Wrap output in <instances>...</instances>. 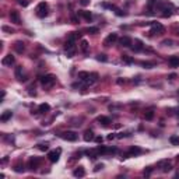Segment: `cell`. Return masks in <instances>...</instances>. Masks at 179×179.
Here are the masks:
<instances>
[{
  "instance_id": "12",
  "label": "cell",
  "mask_w": 179,
  "mask_h": 179,
  "mask_svg": "<svg viewBox=\"0 0 179 179\" xmlns=\"http://www.w3.org/2000/svg\"><path fill=\"white\" fill-rule=\"evenodd\" d=\"M158 6H160V0H148V3H147L148 13L154 14V11L158 8Z\"/></svg>"
},
{
  "instance_id": "19",
  "label": "cell",
  "mask_w": 179,
  "mask_h": 179,
  "mask_svg": "<svg viewBox=\"0 0 179 179\" xmlns=\"http://www.w3.org/2000/svg\"><path fill=\"white\" fill-rule=\"evenodd\" d=\"M119 44H121L123 48H130L132 44H133V41H132V38H129V37H123V38L119 39Z\"/></svg>"
},
{
  "instance_id": "44",
  "label": "cell",
  "mask_w": 179,
  "mask_h": 179,
  "mask_svg": "<svg viewBox=\"0 0 179 179\" xmlns=\"http://www.w3.org/2000/svg\"><path fill=\"white\" fill-rule=\"evenodd\" d=\"M94 140H95L97 143H102V140H104V139H102V137H101V136H98V137H95Z\"/></svg>"
},
{
  "instance_id": "4",
  "label": "cell",
  "mask_w": 179,
  "mask_h": 179,
  "mask_svg": "<svg viewBox=\"0 0 179 179\" xmlns=\"http://www.w3.org/2000/svg\"><path fill=\"white\" fill-rule=\"evenodd\" d=\"M158 10L162 11V16H164V17H169V16L172 14V4H171V3H161L160 1Z\"/></svg>"
},
{
  "instance_id": "7",
  "label": "cell",
  "mask_w": 179,
  "mask_h": 179,
  "mask_svg": "<svg viewBox=\"0 0 179 179\" xmlns=\"http://www.w3.org/2000/svg\"><path fill=\"white\" fill-rule=\"evenodd\" d=\"M60 137H62L63 140H67V141H76L78 136H77L76 132L67 130V132H62V133H60Z\"/></svg>"
},
{
  "instance_id": "6",
  "label": "cell",
  "mask_w": 179,
  "mask_h": 179,
  "mask_svg": "<svg viewBox=\"0 0 179 179\" xmlns=\"http://www.w3.org/2000/svg\"><path fill=\"white\" fill-rule=\"evenodd\" d=\"M164 32H165V28L161 23H151V31H150L151 35H158V34H164Z\"/></svg>"
},
{
  "instance_id": "3",
  "label": "cell",
  "mask_w": 179,
  "mask_h": 179,
  "mask_svg": "<svg viewBox=\"0 0 179 179\" xmlns=\"http://www.w3.org/2000/svg\"><path fill=\"white\" fill-rule=\"evenodd\" d=\"M76 51H77L76 42H73V41H66V44H64V52H66L67 58H73L74 53H76Z\"/></svg>"
},
{
  "instance_id": "34",
  "label": "cell",
  "mask_w": 179,
  "mask_h": 179,
  "mask_svg": "<svg viewBox=\"0 0 179 179\" xmlns=\"http://www.w3.org/2000/svg\"><path fill=\"white\" fill-rule=\"evenodd\" d=\"M122 62H125V63H133L134 59L128 56V55H122Z\"/></svg>"
},
{
  "instance_id": "8",
  "label": "cell",
  "mask_w": 179,
  "mask_h": 179,
  "mask_svg": "<svg viewBox=\"0 0 179 179\" xmlns=\"http://www.w3.org/2000/svg\"><path fill=\"white\" fill-rule=\"evenodd\" d=\"M143 153V150L140 147H137V146H133V147L129 148V151L125 154V157L123 158H129V157H136V155H139V154Z\"/></svg>"
},
{
  "instance_id": "17",
  "label": "cell",
  "mask_w": 179,
  "mask_h": 179,
  "mask_svg": "<svg viewBox=\"0 0 179 179\" xmlns=\"http://www.w3.org/2000/svg\"><path fill=\"white\" fill-rule=\"evenodd\" d=\"M98 81V74L97 73H90V76H88V78L85 80V81H83L85 85H92L94 83H97Z\"/></svg>"
},
{
  "instance_id": "35",
  "label": "cell",
  "mask_w": 179,
  "mask_h": 179,
  "mask_svg": "<svg viewBox=\"0 0 179 179\" xmlns=\"http://www.w3.org/2000/svg\"><path fill=\"white\" fill-rule=\"evenodd\" d=\"M169 141H171V144H173V146H178L179 144V137L178 136H171V137H169Z\"/></svg>"
},
{
  "instance_id": "26",
  "label": "cell",
  "mask_w": 179,
  "mask_h": 179,
  "mask_svg": "<svg viewBox=\"0 0 179 179\" xmlns=\"http://www.w3.org/2000/svg\"><path fill=\"white\" fill-rule=\"evenodd\" d=\"M14 49L17 51V53H23V52H24V49H25V46H24V44H23L21 41H17V42H16V45H14Z\"/></svg>"
},
{
  "instance_id": "24",
  "label": "cell",
  "mask_w": 179,
  "mask_h": 179,
  "mask_svg": "<svg viewBox=\"0 0 179 179\" xmlns=\"http://www.w3.org/2000/svg\"><path fill=\"white\" fill-rule=\"evenodd\" d=\"M144 119H146V121H153L154 119V109L153 108L146 109V112H144Z\"/></svg>"
},
{
  "instance_id": "30",
  "label": "cell",
  "mask_w": 179,
  "mask_h": 179,
  "mask_svg": "<svg viewBox=\"0 0 179 179\" xmlns=\"http://www.w3.org/2000/svg\"><path fill=\"white\" fill-rule=\"evenodd\" d=\"M88 76H90L88 71H78V74H77L78 80H81V81H85V80L88 78Z\"/></svg>"
},
{
  "instance_id": "21",
  "label": "cell",
  "mask_w": 179,
  "mask_h": 179,
  "mask_svg": "<svg viewBox=\"0 0 179 179\" xmlns=\"http://www.w3.org/2000/svg\"><path fill=\"white\" fill-rule=\"evenodd\" d=\"M168 64L171 66V67H179V56H171V58L168 59Z\"/></svg>"
},
{
  "instance_id": "46",
  "label": "cell",
  "mask_w": 179,
  "mask_h": 179,
  "mask_svg": "<svg viewBox=\"0 0 179 179\" xmlns=\"http://www.w3.org/2000/svg\"><path fill=\"white\" fill-rule=\"evenodd\" d=\"M115 137H116V136H115L113 133H112V134H109V136H108V140H112V139H115Z\"/></svg>"
},
{
  "instance_id": "36",
  "label": "cell",
  "mask_w": 179,
  "mask_h": 179,
  "mask_svg": "<svg viewBox=\"0 0 179 179\" xmlns=\"http://www.w3.org/2000/svg\"><path fill=\"white\" fill-rule=\"evenodd\" d=\"M97 60H99V62H106L108 58H106V55H104V53H99L98 56H97Z\"/></svg>"
},
{
  "instance_id": "1",
  "label": "cell",
  "mask_w": 179,
  "mask_h": 179,
  "mask_svg": "<svg viewBox=\"0 0 179 179\" xmlns=\"http://www.w3.org/2000/svg\"><path fill=\"white\" fill-rule=\"evenodd\" d=\"M55 83H56V77L53 74H46V76L41 77V84L44 88H52L55 85Z\"/></svg>"
},
{
  "instance_id": "31",
  "label": "cell",
  "mask_w": 179,
  "mask_h": 179,
  "mask_svg": "<svg viewBox=\"0 0 179 179\" xmlns=\"http://www.w3.org/2000/svg\"><path fill=\"white\" fill-rule=\"evenodd\" d=\"M77 38H80V32H70V34L67 35V41H73V42H76Z\"/></svg>"
},
{
  "instance_id": "33",
  "label": "cell",
  "mask_w": 179,
  "mask_h": 179,
  "mask_svg": "<svg viewBox=\"0 0 179 179\" xmlns=\"http://www.w3.org/2000/svg\"><path fill=\"white\" fill-rule=\"evenodd\" d=\"M140 64L144 67V69H151V67H154V66H155V63H154V62H140Z\"/></svg>"
},
{
  "instance_id": "14",
  "label": "cell",
  "mask_w": 179,
  "mask_h": 179,
  "mask_svg": "<svg viewBox=\"0 0 179 179\" xmlns=\"http://www.w3.org/2000/svg\"><path fill=\"white\" fill-rule=\"evenodd\" d=\"M16 62V58H14L13 55H6L4 58L1 59V64L3 66H8V67H11Z\"/></svg>"
},
{
  "instance_id": "15",
  "label": "cell",
  "mask_w": 179,
  "mask_h": 179,
  "mask_svg": "<svg viewBox=\"0 0 179 179\" xmlns=\"http://www.w3.org/2000/svg\"><path fill=\"white\" fill-rule=\"evenodd\" d=\"M10 20H11V23L17 24V25L21 24V17H20V13L17 10H11L10 11Z\"/></svg>"
},
{
  "instance_id": "29",
  "label": "cell",
  "mask_w": 179,
  "mask_h": 179,
  "mask_svg": "<svg viewBox=\"0 0 179 179\" xmlns=\"http://www.w3.org/2000/svg\"><path fill=\"white\" fill-rule=\"evenodd\" d=\"M80 16H81L85 21H88V23L92 20V14L90 13V11H80Z\"/></svg>"
},
{
  "instance_id": "20",
  "label": "cell",
  "mask_w": 179,
  "mask_h": 179,
  "mask_svg": "<svg viewBox=\"0 0 179 179\" xmlns=\"http://www.w3.org/2000/svg\"><path fill=\"white\" fill-rule=\"evenodd\" d=\"M16 77H17L18 81H25L27 80V76L23 74V66H18V67L16 69Z\"/></svg>"
},
{
  "instance_id": "32",
  "label": "cell",
  "mask_w": 179,
  "mask_h": 179,
  "mask_svg": "<svg viewBox=\"0 0 179 179\" xmlns=\"http://www.w3.org/2000/svg\"><path fill=\"white\" fill-rule=\"evenodd\" d=\"M14 171H16V172H18V173L24 172V171H25V168H24V164H21V162L18 161V162L14 165Z\"/></svg>"
},
{
  "instance_id": "39",
  "label": "cell",
  "mask_w": 179,
  "mask_h": 179,
  "mask_svg": "<svg viewBox=\"0 0 179 179\" xmlns=\"http://www.w3.org/2000/svg\"><path fill=\"white\" fill-rule=\"evenodd\" d=\"M18 3H20V4H21L23 7H27L28 4H30V1H28V0H18Z\"/></svg>"
},
{
  "instance_id": "28",
  "label": "cell",
  "mask_w": 179,
  "mask_h": 179,
  "mask_svg": "<svg viewBox=\"0 0 179 179\" xmlns=\"http://www.w3.org/2000/svg\"><path fill=\"white\" fill-rule=\"evenodd\" d=\"M80 49H81V52H84V53L88 52V42H87L85 39H81V42H80Z\"/></svg>"
},
{
  "instance_id": "48",
  "label": "cell",
  "mask_w": 179,
  "mask_h": 179,
  "mask_svg": "<svg viewBox=\"0 0 179 179\" xmlns=\"http://www.w3.org/2000/svg\"><path fill=\"white\" fill-rule=\"evenodd\" d=\"M175 77H176V74H171V76H169V78H171V80H173Z\"/></svg>"
},
{
  "instance_id": "40",
  "label": "cell",
  "mask_w": 179,
  "mask_h": 179,
  "mask_svg": "<svg viewBox=\"0 0 179 179\" xmlns=\"http://www.w3.org/2000/svg\"><path fill=\"white\" fill-rule=\"evenodd\" d=\"M80 4H81L83 7L88 6V4H90V0H80Z\"/></svg>"
},
{
  "instance_id": "2",
  "label": "cell",
  "mask_w": 179,
  "mask_h": 179,
  "mask_svg": "<svg viewBox=\"0 0 179 179\" xmlns=\"http://www.w3.org/2000/svg\"><path fill=\"white\" fill-rule=\"evenodd\" d=\"M35 11H37V16H38L39 18L46 17L48 13H49V6H48V3H46V1H41V3H38Z\"/></svg>"
},
{
  "instance_id": "23",
  "label": "cell",
  "mask_w": 179,
  "mask_h": 179,
  "mask_svg": "<svg viewBox=\"0 0 179 179\" xmlns=\"http://www.w3.org/2000/svg\"><path fill=\"white\" fill-rule=\"evenodd\" d=\"M95 139V136H94V132L92 130H85L84 132V140L85 141H92Z\"/></svg>"
},
{
  "instance_id": "37",
  "label": "cell",
  "mask_w": 179,
  "mask_h": 179,
  "mask_svg": "<svg viewBox=\"0 0 179 179\" xmlns=\"http://www.w3.org/2000/svg\"><path fill=\"white\" fill-rule=\"evenodd\" d=\"M87 31H88L90 34H98V28H97V27H88Z\"/></svg>"
},
{
  "instance_id": "10",
  "label": "cell",
  "mask_w": 179,
  "mask_h": 179,
  "mask_svg": "<svg viewBox=\"0 0 179 179\" xmlns=\"http://www.w3.org/2000/svg\"><path fill=\"white\" fill-rule=\"evenodd\" d=\"M97 151H98V154H115L118 153V148L115 147H104V146H101V147L97 148Z\"/></svg>"
},
{
  "instance_id": "45",
  "label": "cell",
  "mask_w": 179,
  "mask_h": 179,
  "mask_svg": "<svg viewBox=\"0 0 179 179\" xmlns=\"http://www.w3.org/2000/svg\"><path fill=\"white\" fill-rule=\"evenodd\" d=\"M172 44V41H169V39H168V41H164V42H162V45H171Z\"/></svg>"
},
{
  "instance_id": "5",
  "label": "cell",
  "mask_w": 179,
  "mask_h": 179,
  "mask_svg": "<svg viewBox=\"0 0 179 179\" xmlns=\"http://www.w3.org/2000/svg\"><path fill=\"white\" fill-rule=\"evenodd\" d=\"M158 168H160V171L161 172H164V173H166V172H169L171 169H172V164H171V161L169 160H161L160 162H158Z\"/></svg>"
},
{
  "instance_id": "43",
  "label": "cell",
  "mask_w": 179,
  "mask_h": 179,
  "mask_svg": "<svg viewBox=\"0 0 179 179\" xmlns=\"http://www.w3.org/2000/svg\"><path fill=\"white\" fill-rule=\"evenodd\" d=\"M3 31H6V32H13V30H11V28H10V27H3Z\"/></svg>"
},
{
  "instance_id": "22",
  "label": "cell",
  "mask_w": 179,
  "mask_h": 179,
  "mask_svg": "<svg viewBox=\"0 0 179 179\" xmlns=\"http://www.w3.org/2000/svg\"><path fill=\"white\" fill-rule=\"evenodd\" d=\"M73 175L76 176V178H83L84 175H85V169H84V166H77L76 169H74V172Z\"/></svg>"
},
{
  "instance_id": "42",
  "label": "cell",
  "mask_w": 179,
  "mask_h": 179,
  "mask_svg": "<svg viewBox=\"0 0 179 179\" xmlns=\"http://www.w3.org/2000/svg\"><path fill=\"white\" fill-rule=\"evenodd\" d=\"M151 172H153V168H147V169H144V175H146V176H148Z\"/></svg>"
},
{
  "instance_id": "41",
  "label": "cell",
  "mask_w": 179,
  "mask_h": 179,
  "mask_svg": "<svg viewBox=\"0 0 179 179\" xmlns=\"http://www.w3.org/2000/svg\"><path fill=\"white\" fill-rule=\"evenodd\" d=\"M102 168H104V164H98V165H95L94 171H95V172H98V171H99V169H102Z\"/></svg>"
},
{
  "instance_id": "16",
  "label": "cell",
  "mask_w": 179,
  "mask_h": 179,
  "mask_svg": "<svg viewBox=\"0 0 179 179\" xmlns=\"http://www.w3.org/2000/svg\"><path fill=\"white\" fill-rule=\"evenodd\" d=\"M130 48H132L134 52H141L143 49H144V45H143V42H141L140 39H134V42L132 44Z\"/></svg>"
},
{
  "instance_id": "47",
  "label": "cell",
  "mask_w": 179,
  "mask_h": 179,
  "mask_svg": "<svg viewBox=\"0 0 179 179\" xmlns=\"http://www.w3.org/2000/svg\"><path fill=\"white\" fill-rule=\"evenodd\" d=\"M125 83H126L125 80H118V84H125Z\"/></svg>"
},
{
  "instance_id": "13",
  "label": "cell",
  "mask_w": 179,
  "mask_h": 179,
  "mask_svg": "<svg viewBox=\"0 0 179 179\" xmlns=\"http://www.w3.org/2000/svg\"><path fill=\"white\" fill-rule=\"evenodd\" d=\"M39 164H41V160L37 158V157H32V158H30V161H28V168H30L31 171H35V169H38Z\"/></svg>"
},
{
  "instance_id": "38",
  "label": "cell",
  "mask_w": 179,
  "mask_h": 179,
  "mask_svg": "<svg viewBox=\"0 0 179 179\" xmlns=\"http://www.w3.org/2000/svg\"><path fill=\"white\" fill-rule=\"evenodd\" d=\"M38 148L41 151H48V150H49V146H48V144H38Z\"/></svg>"
},
{
  "instance_id": "9",
  "label": "cell",
  "mask_w": 179,
  "mask_h": 179,
  "mask_svg": "<svg viewBox=\"0 0 179 179\" xmlns=\"http://www.w3.org/2000/svg\"><path fill=\"white\" fill-rule=\"evenodd\" d=\"M60 153H62V151H60V148L49 151V153H48V158H49V161H51V162H58L59 157H60Z\"/></svg>"
},
{
  "instance_id": "25",
  "label": "cell",
  "mask_w": 179,
  "mask_h": 179,
  "mask_svg": "<svg viewBox=\"0 0 179 179\" xmlns=\"http://www.w3.org/2000/svg\"><path fill=\"white\" fill-rule=\"evenodd\" d=\"M49 111H51V105L49 104H41L38 106V112H41V113H46Z\"/></svg>"
},
{
  "instance_id": "27",
  "label": "cell",
  "mask_w": 179,
  "mask_h": 179,
  "mask_svg": "<svg viewBox=\"0 0 179 179\" xmlns=\"http://www.w3.org/2000/svg\"><path fill=\"white\" fill-rule=\"evenodd\" d=\"M11 116H13V112H11V111H4V112H3V115H1V118H0V121L7 122L8 119H11Z\"/></svg>"
},
{
  "instance_id": "18",
  "label": "cell",
  "mask_w": 179,
  "mask_h": 179,
  "mask_svg": "<svg viewBox=\"0 0 179 179\" xmlns=\"http://www.w3.org/2000/svg\"><path fill=\"white\" fill-rule=\"evenodd\" d=\"M97 122H98L99 125H102V126H109V125L112 123L111 118H108V116H98V118H97Z\"/></svg>"
},
{
  "instance_id": "11",
  "label": "cell",
  "mask_w": 179,
  "mask_h": 179,
  "mask_svg": "<svg viewBox=\"0 0 179 179\" xmlns=\"http://www.w3.org/2000/svg\"><path fill=\"white\" fill-rule=\"evenodd\" d=\"M118 41V34H115V32H112V34H109L108 37L105 38V41H104V45L105 46H111V45H113Z\"/></svg>"
}]
</instances>
